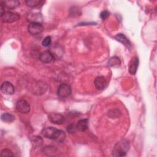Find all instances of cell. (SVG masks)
Listing matches in <instances>:
<instances>
[{
    "instance_id": "1",
    "label": "cell",
    "mask_w": 157,
    "mask_h": 157,
    "mask_svg": "<svg viewBox=\"0 0 157 157\" xmlns=\"http://www.w3.org/2000/svg\"><path fill=\"white\" fill-rule=\"evenodd\" d=\"M41 134L44 137L52 139L58 142H63L66 138V134L63 131L51 126L44 128L41 131Z\"/></svg>"
},
{
    "instance_id": "2",
    "label": "cell",
    "mask_w": 157,
    "mask_h": 157,
    "mask_svg": "<svg viewBox=\"0 0 157 157\" xmlns=\"http://www.w3.org/2000/svg\"><path fill=\"white\" fill-rule=\"evenodd\" d=\"M130 147L129 142L126 139H122L117 142L112 150V155L116 157H121L126 155Z\"/></svg>"
},
{
    "instance_id": "3",
    "label": "cell",
    "mask_w": 157,
    "mask_h": 157,
    "mask_svg": "<svg viewBox=\"0 0 157 157\" xmlns=\"http://www.w3.org/2000/svg\"><path fill=\"white\" fill-rule=\"evenodd\" d=\"M1 18L4 23H13L18 20L20 17L17 13L6 10L1 15Z\"/></svg>"
},
{
    "instance_id": "4",
    "label": "cell",
    "mask_w": 157,
    "mask_h": 157,
    "mask_svg": "<svg viewBox=\"0 0 157 157\" xmlns=\"http://www.w3.org/2000/svg\"><path fill=\"white\" fill-rule=\"evenodd\" d=\"M71 93V87L69 84L63 83L60 85L57 90V94L61 98H66L70 96Z\"/></svg>"
},
{
    "instance_id": "5",
    "label": "cell",
    "mask_w": 157,
    "mask_h": 157,
    "mask_svg": "<svg viewBox=\"0 0 157 157\" xmlns=\"http://www.w3.org/2000/svg\"><path fill=\"white\" fill-rule=\"evenodd\" d=\"M16 109L21 113H27L30 111V105L26 101L20 99L16 104Z\"/></svg>"
},
{
    "instance_id": "6",
    "label": "cell",
    "mask_w": 157,
    "mask_h": 157,
    "mask_svg": "<svg viewBox=\"0 0 157 157\" xmlns=\"http://www.w3.org/2000/svg\"><path fill=\"white\" fill-rule=\"evenodd\" d=\"M28 32L31 35H37L43 31V26L39 23H31L28 28Z\"/></svg>"
},
{
    "instance_id": "7",
    "label": "cell",
    "mask_w": 157,
    "mask_h": 157,
    "mask_svg": "<svg viewBox=\"0 0 157 157\" xmlns=\"http://www.w3.org/2000/svg\"><path fill=\"white\" fill-rule=\"evenodd\" d=\"M1 90L3 93L7 95H12L15 92V88L9 82H4L1 86Z\"/></svg>"
},
{
    "instance_id": "8",
    "label": "cell",
    "mask_w": 157,
    "mask_h": 157,
    "mask_svg": "<svg viewBox=\"0 0 157 157\" xmlns=\"http://www.w3.org/2000/svg\"><path fill=\"white\" fill-rule=\"evenodd\" d=\"M48 120L53 123L56 124H61L64 121V117L60 113H51L48 116Z\"/></svg>"
},
{
    "instance_id": "9",
    "label": "cell",
    "mask_w": 157,
    "mask_h": 157,
    "mask_svg": "<svg viewBox=\"0 0 157 157\" xmlns=\"http://www.w3.org/2000/svg\"><path fill=\"white\" fill-rule=\"evenodd\" d=\"M0 3L3 5V6L8 9H13L17 8L20 4V2L17 0H6L1 1Z\"/></svg>"
},
{
    "instance_id": "10",
    "label": "cell",
    "mask_w": 157,
    "mask_h": 157,
    "mask_svg": "<svg viewBox=\"0 0 157 157\" xmlns=\"http://www.w3.org/2000/svg\"><path fill=\"white\" fill-rule=\"evenodd\" d=\"M94 85L96 88L99 90H102L104 89L107 86L106 79L102 76H98L94 80Z\"/></svg>"
},
{
    "instance_id": "11",
    "label": "cell",
    "mask_w": 157,
    "mask_h": 157,
    "mask_svg": "<svg viewBox=\"0 0 157 157\" xmlns=\"http://www.w3.org/2000/svg\"><path fill=\"white\" fill-rule=\"evenodd\" d=\"M53 59V56L52 53L48 51L45 50L42 52L39 56V59L44 63H50Z\"/></svg>"
},
{
    "instance_id": "12",
    "label": "cell",
    "mask_w": 157,
    "mask_h": 157,
    "mask_svg": "<svg viewBox=\"0 0 157 157\" xmlns=\"http://www.w3.org/2000/svg\"><path fill=\"white\" fill-rule=\"evenodd\" d=\"M139 66V59L137 57L135 56L131 59L129 64V72L131 74L134 75L137 70Z\"/></svg>"
},
{
    "instance_id": "13",
    "label": "cell",
    "mask_w": 157,
    "mask_h": 157,
    "mask_svg": "<svg viewBox=\"0 0 157 157\" xmlns=\"http://www.w3.org/2000/svg\"><path fill=\"white\" fill-rule=\"evenodd\" d=\"M114 38L119 41L120 42H121V44H123L124 45H125L126 47L128 48H131V44L129 42V40L126 38V37L122 33H119L117 34L116 36H114Z\"/></svg>"
},
{
    "instance_id": "14",
    "label": "cell",
    "mask_w": 157,
    "mask_h": 157,
    "mask_svg": "<svg viewBox=\"0 0 157 157\" xmlns=\"http://www.w3.org/2000/svg\"><path fill=\"white\" fill-rule=\"evenodd\" d=\"M88 120L82 119L77 122L76 124V129L79 131L83 132L88 129Z\"/></svg>"
},
{
    "instance_id": "15",
    "label": "cell",
    "mask_w": 157,
    "mask_h": 157,
    "mask_svg": "<svg viewBox=\"0 0 157 157\" xmlns=\"http://www.w3.org/2000/svg\"><path fill=\"white\" fill-rule=\"evenodd\" d=\"M28 19L31 23H39L42 21V17L39 13H30L28 16Z\"/></svg>"
},
{
    "instance_id": "16",
    "label": "cell",
    "mask_w": 157,
    "mask_h": 157,
    "mask_svg": "<svg viewBox=\"0 0 157 157\" xmlns=\"http://www.w3.org/2000/svg\"><path fill=\"white\" fill-rule=\"evenodd\" d=\"M120 64H121V61L120 58L117 56L112 57L108 61V65L113 67H119Z\"/></svg>"
},
{
    "instance_id": "17",
    "label": "cell",
    "mask_w": 157,
    "mask_h": 157,
    "mask_svg": "<svg viewBox=\"0 0 157 157\" xmlns=\"http://www.w3.org/2000/svg\"><path fill=\"white\" fill-rule=\"evenodd\" d=\"M25 2L28 6L32 8H36L42 6L44 1L41 0H27L25 1Z\"/></svg>"
},
{
    "instance_id": "18",
    "label": "cell",
    "mask_w": 157,
    "mask_h": 157,
    "mask_svg": "<svg viewBox=\"0 0 157 157\" xmlns=\"http://www.w3.org/2000/svg\"><path fill=\"white\" fill-rule=\"evenodd\" d=\"M1 118L3 121L7 123H10L15 120L14 116L9 113H3L1 115Z\"/></svg>"
},
{
    "instance_id": "19",
    "label": "cell",
    "mask_w": 157,
    "mask_h": 157,
    "mask_svg": "<svg viewBox=\"0 0 157 157\" xmlns=\"http://www.w3.org/2000/svg\"><path fill=\"white\" fill-rule=\"evenodd\" d=\"M82 13L81 10L77 6H73L69 9V15L71 17H77Z\"/></svg>"
},
{
    "instance_id": "20",
    "label": "cell",
    "mask_w": 157,
    "mask_h": 157,
    "mask_svg": "<svg viewBox=\"0 0 157 157\" xmlns=\"http://www.w3.org/2000/svg\"><path fill=\"white\" fill-rule=\"evenodd\" d=\"M1 156H13V154L12 153V151L9 149H3L1 152Z\"/></svg>"
},
{
    "instance_id": "21",
    "label": "cell",
    "mask_w": 157,
    "mask_h": 157,
    "mask_svg": "<svg viewBox=\"0 0 157 157\" xmlns=\"http://www.w3.org/2000/svg\"><path fill=\"white\" fill-rule=\"evenodd\" d=\"M51 42H52L51 37L49 36H46V37L44 38V39L43 41H42V45H43L44 47H48V46L50 45Z\"/></svg>"
},
{
    "instance_id": "22",
    "label": "cell",
    "mask_w": 157,
    "mask_h": 157,
    "mask_svg": "<svg viewBox=\"0 0 157 157\" xmlns=\"http://www.w3.org/2000/svg\"><path fill=\"white\" fill-rule=\"evenodd\" d=\"M32 142L33 144H34V145H37V146H39V145H40L42 143V139L40 137H34L33 140H32Z\"/></svg>"
},
{
    "instance_id": "23",
    "label": "cell",
    "mask_w": 157,
    "mask_h": 157,
    "mask_svg": "<svg viewBox=\"0 0 157 157\" xmlns=\"http://www.w3.org/2000/svg\"><path fill=\"white\" fill-rule=\"evenodd\" d=\"M76 126L74 125V124H69L67 128V131L68 132H69L70 134H72L74 132H75V130H76Z\"/></svg>"
},
{
    "instance_id": "24",
    "label": "cell",
    "mask_w": 157,
    "mask_h": 157,
    "mask_svg": "<svg viewBox=\"0 0 157 157\" xmlns=\"http://www.w3.org/2000/svg\"><path fill=\"white\" fill-rule=\"evenodd\" d=\"M109 16V12L107 10H104L100 14V17L103 20H105Z\"/></svg>"
}]
</instances>
